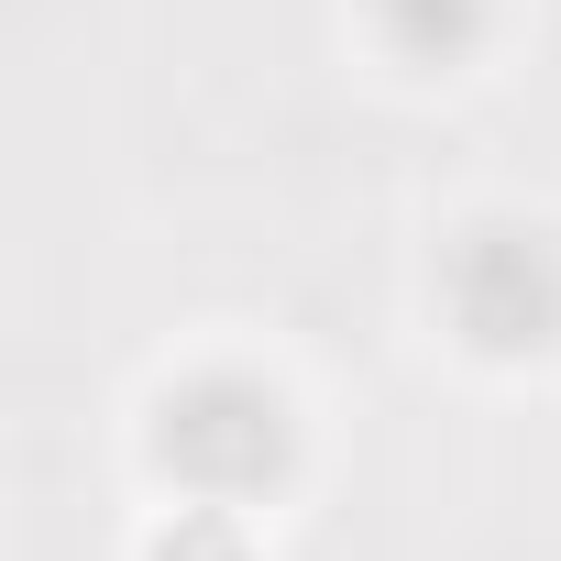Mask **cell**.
Returning a JSON list of instances; mask_svg holds the SVG:
<instances>
[{
    "instance_id": "obj_1",
    "label": "cell",
    "mask_w": 561,
    "mask_h": 561,
    "mask_svg": "<svg viewBox=\"0 0 561 561\" xmlns=\"http://www.w3.org/2000/svg\"><path fill=\"white\" fill-rule=\"evenodd\" d=\"M154 440H165V462L187 484H253V473H275V451H287V408L264 386H242V375H209V386L165 397Z\"/></svg>"
}]
</instances>
